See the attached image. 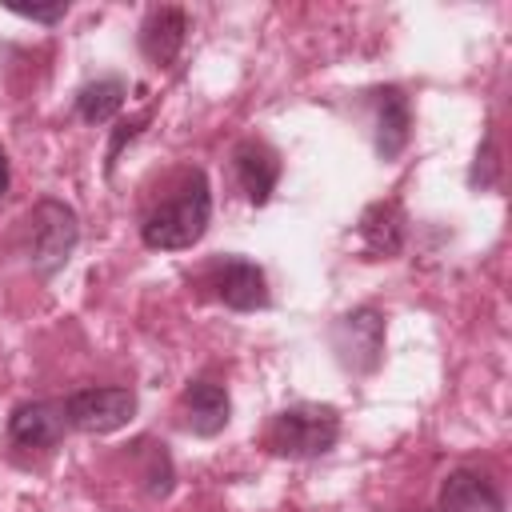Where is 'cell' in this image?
<instances>
[{
    "mask_svg": "<svg viewBox=\"0 0 512 512\" xmlns=\"http://www.w3.org/2000/svg\"><path fill=\"white\" fill-rule=\"evenodd\" d=\"M208 220H212V188H208V176L204 168H188L176 196H168L164 204H156L144 224H140V240L156 252H180V248H192L204 232H208Z\"/></svg>",
    "mask_w": 512,
    "mask_h": 512,
    "instance_id": "cell-1",
    "label": "cell"
},
{
    "mask_svg": "<svg viewBox=\"0 0 512 512\" xmlns=\"http://www.w3.org/2000/svg\"><path fill=\"white\" fill-rule=\"evenodd\" d=\"M340 440V416L328 404H292L268 428V448L288 460H316Z\"/></svg>",
    "mask_w": 512,
    "mask_h": 512,
    "instance_id": "cell-2",
    "label": "cell"
},
{
    "mask_svg": "<svg viewBox=\"0 0 512 512\" xmlns=\"http://www.w3.org/2000/svg\"><path fill=\"white\" fill-rule=\"evenodd\" d=\"M80 240V220L64 200H40L28 212V264L40 276H56Z\"/></svg>",
    "mask_w": 512,
    "mask_h": 512,
    "instance_id": "cell-3",
    "label": "cell"
},
{
    "mask_svg": "<svg viewBox=\"0 0 512 512\" xmlns=\"http://www.w3.org/2000/svg\"><path fill=\"white\" fill-rule=\"evenodd\" d=\"M68 412V428L88 432V436H104L124 428L136 416V392L124 384H108V388H80L64 400Z\"/></svg>",
    "mask_w": 512,
    "mask_h": 512,
    "instance_id": "cell-4",
    "label": "cell"
},
{
    "mask_svg": "<svg viewBox=\"0 0 512 512\" xmlns=\"http://www.w3.org/2000/svg\"><path fill=\"white\" fill-rule=\"evenodd\" d=\"M332 352L344 368L368 376L384 356V316L376 308H352L332 324Z\"/></svg>",
    "mask_w": 512,
    "mask_h": 512,
    "instance_id": "cell-5",
    "label": "cell"
},
{
    "mask_svg": "<svg viewBox=\"0 0 512 512\" xmlns=\"http://www.w3.org/2000/svg\"><path fill=\"white\" fill-rule=\"evenodd\" d=\"M212 288L216 296L236 308V312H256V308H268V280H264V268L244 260V256H224L216 264V276H212Z\"/></svg>",
    "mask_w": 512,
    "mask_h": 512,
    "instance_id": "cell-6",
    "label": "cell"
},
{
    "mask_svg": "<svg viewBox=\"0 0 512 512\" xmlns=\"http://www.w3.org/2000/svg\"><path fill=\"white\" fill-rule=\"evenodd\" d=\"M64 428H68V412H64L60 400H28V404H20V408L12 412V420H8L12 444H16V448H28V452H32V448H52V444H60Z\"/></svg>",
    "mask_w": 512,
    "mask_h": 512,
    "instance_id": "cell-7",
    "label": "cell"
},
{
    "mask_svg": "<svg viewBox=\"0 0 512 512\" xmlns=\"http://www.w3.org/2000/svg\"><path fill=\"white\" fill-rule=\"evenodd\" d=\"M184 36H188V12L176 8V4H160V8H152V12L144 16V24H140V52H144L156 68H164V64H172L176 52L184 48Z\"/></svg>",
    "mask_w": 512,
    "mask_h": 512,
    "instance_id": "cell-8",
    "label": "cell"
},
{
    "mask_svg": "<svg viewBox=\"0 0 512 512\" xmlns=\"http://www.w3.org/2000/svg\"><path fill=\"white\" fill-rule=\"evenodd\" d=\"M372 104H376V152H380V160H396L412 136V104L392 84L376 88Z\"/></svg>",
    "mask_w": 512,
    "mask_h": 512,
    "instance_id": "cell-9",
    "label": "cell"
},
{
    "mask_svg": "<svg viewBox=\"0 0 512 512\" xmlns=\"http://www.w3.org/2000/svg\"><path fill=\"white\" fill-rule=\"evenodd\" d=\"M232 164H236V176H240V188L248 192V200L256 208H264L280 180V156L264 140H240L232 152Z\"/></svg>",
    "mask_w": 512,
    "mask_h": 512,
    "instance_id": "cell-10",
    "label": "cell"
},
{
    "mask_svg": "<svg viewBox=\"0 0 512 512\" xmlns=\"http://www.w3.org/2000/svg\"><path fill=\"white\" fill-rule=\"evenodd\" d=\"M436 512H504V500L480 472L456 468L440 484V508Z\"/></svg>",
    "mask_w": 512,
    "mask_h": 512,
    "instance_id": "cell-11",
    "label": "cell"
},
{
    "mask_svg": "<svg viewBox=\"0 0 512 512\" xmlns=\"http://www.w3.org/2000/svg\"><path fill=\"white\" fill-rule=\"evenodd\" d=\"M228 416H232V400L224 392V384H212V380H192L184 388V420L196 436H216L228 428Z\"/></svg>",
    "mask_w": 512,
    "mask_h": 512,
    "instance_id": "cell-12",
    "label": "cell"
},
{
    "mask_svg": "<svg viewBox=\"0 0 512 512\" xmlns=\"http://www.w3.org/2000/svg\"><path fill=\"white\" fill-rule=\"evenodd\" d=\"M360 236H364V248L372 256H396L400 244H404V212L400 204H372L360 220Z\"/></svg>",
    "mask_w": 512,
    "mask_h": 512,
    "instance_id": "cell-13",
    "label": "cell"
},
{
    "mask_svg": "<svg viewBox=\"0 0 512 512\" xmlns=\"http://www.w3.org/2000/svg\"><path fill=\"white\" fill-rule=\"evenodd\" d=\"M124 96H128V84L120 76H100L76 92V112L88 124H108L124 108Z\"/></svg>",
    "mask_w": 512,
    "mask_h": 512,
    "instance_id": "cell-14",
    "label": "cell"
},
{
    "mask_svg": "<svg viewBox=\"0 0 512 512\" xmlns=\"http://www.w3.org/2000/svg\"><path fill=\"white\" fill-rule=\"evenodd\" d=\"M8 12L24 16V20H36V24H56L68 16V0H52V4H8Z\"/></svg>",
    "mask_w": 512,
    "mask_h": 512,
    "instance_id": "cell-15",
    "label": "cell"
},
{
    "mask_svg": "<svg viewBox=\"0 0 512 512\" xmlns=\"http://www.w3.org/2000/svg\"><path fill=\"white\" fill-rule=\"evenodd\" d=\"M144 120H148V116H136V120H132V124H120V128H128V136H136V128H140V124H144ZM120 140H124V132H120V136H116V140H112V148H108V164H112V160H116V152H120Z\"/></svg>",
    "mask_w": 512,
    "mask_h": 512,
    "instance_id": "cell-16",
    "label": "cell"
},
{
    "mask_svg": "<svg viewBox=\"0 0 512 512\" xmlns=\"http://www.w3.org/2000/svg\"><path fill=\"white\" fill-rule=\"evenodd\" d=\"M8 180H12V172H8V156H4V148H0V196L8 192Z\"/></svg>",
    "mask_w": 512,
    "mask_h": 512,
    "instance_id": "cell-17",
    "label": "cell"
}]
</instances>
